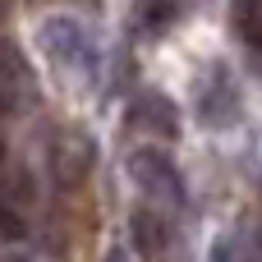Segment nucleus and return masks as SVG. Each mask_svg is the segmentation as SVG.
Masks as SVG:
<instances>
[{
  "mask_svg": "<svg viewBox=\"0 0 262 262\" xmlns=\"http://www.w3.org/2000/svg\"><path fill=\"white\" fill-rule=\"evenodd\" d=\"M235 249H239V244H235L230 235H226V239H216V249H212V262H235Z\"/></svg>",
  "mask_w": 262,
  "mask_h": 262,
  "instance_id": "7",
  "label": "nucleus"
},
{
  "mask_svg": "<svg viewBox=\"0 0 262 262\" xmlns=\"http://www.w3.org/2000/svg\"><path fill=\"white\" fill-rule=\"evenodd\" d=\"M0 161H5V152H0Z\"/></svg>",
  "mask_w": 262,
  "mask_h": 262,
  "instance_id": "10",
  "label": "nucleus"
},
{
  "mask_svg": "<svg viewBox=\"0 0 262 262\" xmlns=\"http://www.w3.org/2000/svg\"><path fill=\"white\" fill-rule=\"evenodd\" d=\"M129 239H134V253L143 262H157L166 253V244H170V230H166V216L157 212V207H138L134 216H129Z\"/></svg>",
  "mask_w": 262,
  "mask_h": 262,
  "instance_id": "3",
  "label": "nucleus"
},
{
  "mask_svg": "<svg viewBox=\"0 0 262 262\" xmlns=\"http://www.w3.org/2000/svg\"><path fill=\"white\" fill-rule=\"evenodd\" d=\"M23 235H28L23 212H18L14 203H5V198H0V239H23Z\"/></svg>",
  "mask_w": 262,
  "mask_h": 262,
  "instance_id": "6",
  "label": "nucleus"
},
{
  "mask_svg": "<svg viewBox=\"0 0 262 262\" xmlns=\"http://www.w3.org/2000/svg\"><path fill=\"white\" fill-rule=\"evenodd\" d=\"M0 18H5V0H0Z\"/></svg>",
  "mask_w": 262,
  "mask_h": 262,
  "instance_id": "9",
  "label": "nucleus"
},
{
  "mask_svg": "<svg viewBox=\"0 0 262 262\" xmlns=\"http://www.w3.org/2000/svg\"><path fill=\"white\" fill-rule=\"evenodd\" d=\"M216 83H221V88H203V101H198V111H203L207 124H226V120L235 115V88H230L226 69L216 74Z\"/></svg>",
  "mask_w": 262,
  "mask_h": 262,
  "instance_id": "4",
  "label": "nucleus"
},
{
  "mask_svg": "<svg viewBox=\"0 0 262 262\" xmlns=\"http://www.w3.org/2000/svg\"><path fill=\"white\" fill-rule=\"evenodd\" d=\"M129 124L143 129V134H157V138H175L180 134V115H175L170 97H161V92H138L134 106H129Z\"/></svg>",
  "mask_w": 262,
  "mask_h": 262,
  "instance_id": "2",
  "label": "nucleus"
},
{
  "mask_svg": "<svg viewBox=\"0 0 262 262\" xmlns=\"http://www.w3.org/2000/svg\"><path fill=\"white\" fill-rule=\"evenodd\" d=\"M106 262H129V253H124V249H111V253H106Z\"/></svg>",
  "mask_w": 262,
  "mask_h": 262,
  "instance_id": "8",
  "label": "nucleus"
},
{
  "mask_svg": "<svg viewBox=\"0 0 262 262\" xmlns=\"http://www.w3.org/2000/svg\"><path fill=\"white\" fill-rule=\"evenodd\" d=\"M175 14H180L175 0H143V5H138V28L157 37V32H166V28L175 23Z\"/></svg>",
  "mask_w": 262,
  "mask_h": 262,
  "instance_id": "5",
  "label": "nucleus"
},
{
  "mask_svg": "<svg viewBox=\"0 0 262 262\" xmlns=\"http://www.w3.org/2000/svg\"><path fill=\"white\" fill-rule=\"evenodd\" d=\"M129 175L138 180V189L147 193V207H157V212H166V207L180 212V207L189 203L184 180H180L170 152H161V147H138V152L129 157Z\"/></svg>",
  "mask_w": 262,
  "mask_h": 262,
  "instance_id": "1",
  "label": "nucleus"
}]
</instances>
